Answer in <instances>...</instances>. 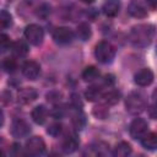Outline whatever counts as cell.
Instances as JSON below:
<instances>
[{"label":"cell","instance_id":"6da1fadb","mask_svg":"<svg viewBox=\"0 0 157 157\" xmlns=\"http://www.w3.org/2000/svg\"><path fill=\"white\" fill-rule=\"evenodd\" d=\"M156 28L151 23H139L134 26L129 33V40L137 48L147 47L155 38Z\"/></svg>","mask_w":157,"mask_h":157},{"label":"cell","instance_id":"7a4b0ae2","mask_svg":"<svg viewBox=\"0 0 157 157\" xmlns=\"http://www.w3.org/2000/svg\"><path fill=\"white\" fill-rule=\"evenodd\" d=\"M125 108L130 114H140L147 108L146 97L141 92H130L125 98Z\"/></svg>","mask_w":157,"mask_h":157},{"label":"cell","instance_id":"3957f363","mask_svg":"<svg viewBox=\"0 0 157 157\" xmlns=\"http://www.w3.org/2000/svg\"><path fill=\"white\" fill-rule=\"evenodd\" d=\"M94 56L102 64L112 63L115 56V48L109 42L102 40L94 48Z\"/></svg>","mask_w":157,"mask_h":157},{"label":"cell","instance_id":"277c9868","mask_svg":"<svg viewBox=\"0 0 157 157\" xmlns=\"http://www.w3.org/2000/svg\"><path fill=\"white\" fill-rule=\"evenodd\" d=\"M25 38L33 45H39L44 39V31L37 23H31L25 28Z\"/></svg>","mask_w":157,"mask_h":157},{"label":"cell","instance_id":"5b68a950","mask_svg":"<svg viewBox=\"0 0 157 157\" xmlns=\"http://www.w3.org/2000/svg\"><path fill=\"white\" fill-rule=\"evenodd\" d=\"M45 150V142L42 137L39 136H32L26 141L25 151L27 155L31 156H39L44 152Z\"/></svg>","mask_w":157,"mask_h":157},{"label":"cell","instance_id":"8992f818","mask_svg":"<svg viewBox=\"0 0 157 157\" xmlns=\"http://www.w3.org/2000/svg\"><path fill=\"white\" fill-rule=\"evenodd\" d=\"M10 131H11V135H12L13 137L22 139V137H26V136L29 135V132H31V126H29V124H28L26 120L17 118V119H13V121H12V124H11Z\"/></svg>","mask_w":157,"mask_h":157},{"label":"cell","instance_id":"52a82bcc","mask_svg":"<svg viewBox=\"0 0 157 157\" xmlns=\"http://www.w3.org/2000/svg\"><path fill=\"white\" fill-rule=\"evenodd\" d=\"M148 130V124L142 118H136L130 123L129 126V134L132 139H141Z\"/></svg>","mask_w":157,"mask_h":157},{"label":"cell","instance_id":"ba28073f","mask_svg":"<svg viewBox=\"0 0 157 157\" xmlns=\"http://www.w3.org/2000/svg\"><path fill=\"white\" fill-rule=\"evenodd\" d=\"M74 32L67 27H58L53 32V39L58 44H69L74 40Z\"/></svg>","mask_w":157,"mask_h":157},{"label":"cell","instance_id":"9c48e42d","mask_svg":"<svg viewBox=\"0 0 157 157\" xmlns=\"http://www.w3.org/2000/svg\"><path fill=\"white\" fill-rule=\"evenodd\" d=\"M128 12L130 16L135 18H145L147 16V9L146 6L139 1V0H131L128 5Z\"/></svg>","mask_w":157,"mask_h":157},{"label":"cell","instance_id":"30bf717a","mask_svg":"<svg viewBox=\"0 0 157 157\" xmlns=\"http://www.w3.org/2000/svg\"><path fill=\"white\" fill-rule=\"evenodd\" d=\"M37 97H38V92L33 87H23V88H20L17 92V99L22 104L32 103L33 101L37 99Z\"/></svg>","mask_w":157,"mask_h":157},{"label":"cell","instance_id":"8fae6325","mask_svg":"<svg viewBox=\"0 0 157 157\" xmlns=\"http://www.w3.org/2000/svg\"><path fill=\"white\" fill-rule=\"evenodd\" d=\"M22 74L28 80H36L40 74V66L33 60H28L22 65Z\"/></svg>","mask_w":157,"mask_h":157},{"label":"cell","instance_id":"7c38bea8","mask_svg":"<svg viewBox=\"0 0 157 157\" xmlns=\"http://www.w3.org/2000/svg\"><path fill=\"white\" fill-rule=\"evenodd\" d=\"M134 81H135V83L139 85V86H142V87L148 86V85H151L152 81H153V72H152L148 67H144V69L139 70V71L135 74Z\"/></svg>","mask_w":157,"mask_h":157},{"label":"cell","instance_id":"4fadbf2b","mask_svg":"<svg viewBox=\"0 0 157 157\" xmlns=\"http://www.w3.org/2000/svg\"><path fill=\"white\" fill-rule=\"evenodd\" d=\"M103 13L108 17H114L119 13L120 10V1L119 0H107L102 6Z\"/></svg>","mask_w":157,"mask_h":157},{"label":"cell","instance_id":"5bb4252c","mask_svg":"<svg viewBox=\"0 0 157 157\" xmlns=\"http://www.w3.org/2000/svg\"><path fill=\"white\" fill-rule=\"evenodd\" d=\"M31 117H32V119L36 124H38V125L44 124L47 118H48V110L44 105H37L32 109Z\"/></svg>","mask_w":157,"mask_h":157},{"label":"cell","instance_id":"9a60e30c","mask_svg":"<svg viewBox=\"0 0 157 157\" xmlns=\"http://www.w3.org/2000/svg\"><path fill=\"white\" fill-rule=\"evenodd\" d=\"M141 145L144 148L148 151H155L157 150V134L156 132H146L141 139Z\"/></svg>","mask_w":157,"mask_h":157},{"label":"cell","instance_id":"2e32d148","mask_svg":"<svg viewBox=\"0 0 157 157\" xmlns=\"http://www.w3.org/2000/svg\"><path fill=\"white\" fill-rule=\"evenodd\" d=\"M11 53L16 58H23L28 54V45L23 40H16L11 45Z\"/></svg>","mask_w":157,"mask_h":157},{"label":"cell","instance_id":"e0dca14e","mask_svg":"<svg viewBox=\"0 0 157 157\" xmlns=\"http://www.w3.org/2000/svg\"><path fill=\"white\" fill-rule=\"evenodd\" d=\"M121 98V93L118 90H109L108 92H103L102 101L107 105H114L117 104Z\"/></svg>","mask_w":157,"mask_h":157},{"label":"cell","instance_id":"ac0fdd59","mask_svg":"<svg viewBox=\"0 0 157 157\" xmlns=\"http://www.w3.org/2000/svg\"><path fill=\"white\" fill-rule=\"evenodd\" d=\"M78 145H80V142H78L76 136H67L63 141L61 150L64 153H74L78 148Z\"/></svg>","mask_w":157,"mask_h":157},{"label":"cell","instance_id":"d6986e66","mask_svg":"<svg viewBox=\"0 0 157 157\" xmlns=\"http://www.w3.org/2000/svg\"><path fill=\"white\" fill-rule=\"evenodd\" d=\"M103 90L101 86H90L85 92V98L90 102H96L98 99H102Z\"/></svg>","mask_w":157,"mask_h":157},{"label":"cell","instance_id":"ffe728a7","mask_svg":"<svg viewBox=\"0 0 157 157\" xmlns=\"http://www.w3.org/2000/svg\"><path fill=\"white\" fill-rule=\"evenodd\" d=\"M132 152V148L130 146V144H128L126 141H120L115 145V147L113 148V155L117 157H126Z\"/></svg>","mask_w":157,"mask_h":157},{"label":"cell","instance_id":"44dd1931","mask_svg":"<svg viewBox=\"0 0 157 157\" xmlns=\"http://www.w3.org/2000/svg\"><path fill=\"white\" fill-rule=\"evenodd\" d=\"M91 36H92V29H91V27H90L88 23L82 22V23H80L76 27V37L78 39L86 42V40H88L91 38Z\"/></svg>","mask_w":157,"mask_h":157},{"label":"cell","instance_id":"7402d4cb","mask_svg":"<svg viewBox=\"0 0 157 157\" xmlns=\"http://www.w3.org/2000/svg\"><path fill=\"white\" fill-rule=\"evenodd\" d=\"M90 148L92 150V155L94 156H105L109 153V145L107 142H103V141H98V142H94L90 146Z\"/></svg>","mask_w":157,"mask_h":157},{"label":"cell","instance_id":"603a6c76","mask_svg":"<svg viewBox=\"0 0 157 157\" xmlns=\"http://www.w3.org/2000/svg\"><path fill=\"white\" fill-rule=\"evenodd\" d=\"M82 78L86 82H92L96 81L99 77V70L96 66H87L85 67V70L82 71Z\"/></svg>","mask_w":157,"mask_h":157},{"label":"cell","instance_id":"cb8c5ba5","mask_svg":"<svg viewBox=\"0 0 157 157\" xmlns=\"http://www.w3.org/2000/svg\"><path fill=\"white\" fill-rule=\"evenodd\" d=\"M72 125H74V128L76 129V130H82L83 128H85V125H86V123H87V119H86V115L82 113V112H77L74 117H72Z\"/></svg>","mask_w":157,"mask_h":157},{"label":"cell","instance_id":"d4e9b609","mask_svg":"<svg viewBox=\"0 0 157 157\" xmlns=\"http://www.w3.org/2000/svg\"><path fill=\"white\" fill-rule=\"evenodd\" d=\"M107 107H108V105L104 104V103L96 105V107L93 108V110H92L93 115H94L96 118H98V119H105V118L108 117V114H109V109H108Z\"/></svg>","mask_w":157,"mask_h":157},{"label":"cell","instance_id":"484cf974","mask_svg":"<svg viewBox=\"0 0 157 157\" xmlns=\"http://www.w3.org/2000/svg\"><path fill=\"white\" fill-rule=\"evenodd\" d=\"M2 69H4V71H6L9 74L16 71V69H17V61H16V59L15 58H5L2 60Z\"/></svg>","mask_w":157,"mask_h":157},{"label":"cell","instance_id":"4316f807","mask_svg":"<svg viewBox=\"0 0 157 157\" xmlns=\"http://www.w3.org/2000/svg\"><path fill=\"white\" fill-rule=\"evenodd\" d=\"M11 25H12V16L6 10H2L1 13H0V26H1V29H6Z\"/></svg>","mask_w":157,"mask_h":157},{"label":"cell","instance_id":"83f0119b","mask_svg":"<svg viewBox=\"0 0 157 157\" xmlns=\"http://www.w3.org/2000/svg\"><path fill=\"white\" fill-rule=\"evenodd\" d=\"M61 131H63V125H61L60 123H53V124H50V125L48 126V129H47V132H48L50 136H53V137L59 136V135L61 134Z\"/></svg>","mask_w":157,"mask_h":157},{"label":"cell","instance_id":"f1b7e54d","mask_svg":"<svg viewBox=\"0 0 157 157\" xmlns=\"http://www.w3.org/2000/svg\"><path fill=\"white\" fill-rule=\"evenodd\" d=\"M49 15H50V5H48V4H40L37 7V16L39 18L45 20Z\"/></svg>","mask_w":157,"mask_h":157},{"label":"cell","instance_id":"f546056e","mask_svg":"<svg viewBox=\"0 0 157 157\" xmlns=\"http://www.w3.org/2000/svg\"><path fill=\"white\" fill-rule=\"evenodd\" d=\"M11 40H10V37L6 34V33H1V37H0V48H1V52H6L7 49H11Z\"/></svg>","mask_w":157,"mask_h":157},{"label":"cell","instance_id":"4dcf8cb0","mask_svg":"<svg viewBox=\"0 0 157 157\" xmlns=\"http://www.w3.org/2000/svg\"><path fill=\"white\" fill-rule=\"evenodd\" d=\"M45 97H47V101L50 103H59L63 98V94L59 91H49L45 94Z\"/></svg>","mask_w":157,"mask_h":157},{"label":"cell","instance_id":"1f68e13d","mask_svg":"<svg viewBox=\"0 0 157 157\" xmlns=\"http://www.w3.org/2000/svg\"><path fill=\"white\" fill-rule=\"evenodd\" d=\"M10 153L12 155V156H23V155H27L26 153V151H23V148H22V146L20 145V144H17V142H13L12 145H11V148H10Z\"/></svg>","mask_w":157,"mask_h":157},{"label":"cell","instance_id":"d6a6232c","mask_svg":"<svg viewBox=\"0 0 157 157\" xmlns=\"http://www.w3.org/2000/svg\"><path fill=\"white\" fill-rule=\"evenodd\" d=\"M52 115L54 117V118H56V119H59V118H63L64 115H65V109L63 108V107H54L53 108V110H52Z\"/></svg>","mask_w":157,"mask_h":157},{"label":"cell","instance_id":"836d02e7","mask_svg":"<svg viewBox=\"0 0 157 157\" xmlns=\"http://www.w3.org/2000/svg\"><path fill=\"white\" fill-rule=\"evenodd\" d=\"M71 104H72V107L75 108V109H77V110H80V108L82 107V102H81V99H80V97L77 96V94H71Z\"/></svg>","mask_w":157,"mask_h":157},{"label":"cell","instance_id":"e575fe53","mask_svg":"<svg viewBox=\"0 0 157 157\" xmlns=\"http://www.w3.org/2000/svg\"><path fill=\"white\" fill-rule=\"evenodd\" d=\"M11 92L10 91H4L2 93H1V102H2V104L4 105H6V104H9L10 102H11Z\"/></svg>","mask_w":157,"mask_h":157},{"label":"cell","instance_id":"d590c367","mask_svg":"<svg viewBox=\"0 0 157 157\" xmlns=\"http://www.w3.org/2000/svg\"><path fill=\"white\" fill-rule=\"evenodd\" d=\"M147 112H148V115H150L152 119H157V103L153 102V104H151V105L147 108Z\"/></svg>","mask_w":157,"mask_h":157},{"label":"cell","instance_id":"8d00e7d4","mask_svg":"<svg viewBox=\"0 0 157 157\" xmlns=\"http://www.w3.org/2000/svg\"><path fill=\"white\" fill-rule=\"evenodd\" d=\"M114 82H115V78H114V76H113V75L108 74V75H105V76H104V83H105V85L112 86Z\"/></svg>","mask_w":157,"mask_h":157},{"label":"cell","instance_id":"74e56055","mask_svg":"<svg viewBox=\"0 0 157 157\" xmlns=\"http://www.w3.org/2000/svg\"><path fill=\"white\" fill-rule=\"evenodd\" d=\"M146 4H147L151 9H156V7H157V0H146Z\"/></svg>","mask_w":157,"mask_h":157},{"label":"cell","instance_id":"f35d334b","mask_svg":"<svg viewBox=\"0 0 157 157\" xmlns=\"http://www.w3.org/2000/svg\"><path fill=\"white\" fill-rule=\"evenodd\" d=\"M152 99H153V102H155V103H157V88L152 92Z\"/></svg>","mask_w":157,"mask_h":157},{"label":"cell","instance_id":"ab89813d","mask_svg":"<svg viewBox=\"0 0 157 157\" xmlns=\"http://www.w3.org/2000/svg\"><path fill=\"white\" fill-rule=\"evenodd\" d=\"M82 2H86V4H91V2H93L94 0H81Z\"/></svg>","mask_w":157,"mask_h":157},{"label":"cell","instance_id":"60d3db41","mask_svg":"<svg viewBox=\"0 0 157 157\" xmlns=\"http://www.w3.org/2000/svg\"><path fill=\"white\" fill-rule=\"evenodd\" d=\"M156 49H157V47H156Z\"/></svg>","mask_w":157,"mask_h":157}]
</instances>
